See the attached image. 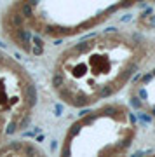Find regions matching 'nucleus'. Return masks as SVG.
Returning <instances> with one entry per match:
<instances>
[{
	"instance_id": "obj_8",
	"label": "nucleus",
	"mask_w": 155,
	"mask_h": 157,
	"mask_svg": "<svg viewBox=\"0 0 155 157\" xmlns=\"http://www.w3.org/2000/svg\"><path fill=\"white\" fill-rule=\"evenodd\" d=\"M112 93H113V86H105V87H101L98 91V96L99 98H106V96H110Z\"/></svg>"
},
{
	"instance_id": "obj_9",
	"label": "nucleus",
	"mask_w": 155,
	"mask_h": 157,
	"mask_svg": "<svg viewBox=\"0 0 155 157\" xmlns=\"http://www.w3.org/2000/svg\"><path fill=\"white\" fill-rule=\"evenodd\" d=\"M80 129H82V124H80V122H75V124H72L70 131H68V135L70 136H77L79 133H80Z\"/></svg>"
},
{
	"instance_id": "obj_7",
	"label": "nucleus",
	"mask_w": 155,
	"mask_h": 157,
	"mask_svg": "<svg viewBox=\"0 0 155 157\" xmlns=\"http://www.w3.org/2000/svg\"><path fill=\"white\" fill-rule=\"evenodd\" d=\"M87 101H89V100H87V96H85V94H79L77 98H73V100H72V103H70V105H75V106H84V105H87Z\"/></svg>"
},
{
	"instance_id": "obj_32",
	"label": "nucleus",
	"mask_w": 155,
	"mask_h": 157,
	"mask_svg": "<svg viewBox=\"0 0 155 157\" xmlns=\"http://www.w3.org/2000/svg\"><path fill=\"white\" fill-rule=\"evenodd\" d=\"M129 119H131V122H136V117L133 114H129Z\"/></svg>"
},
{
	"instance_id": "obj_1",
	"label": "nucleus",
	"mask_w": 155,
	"mask_h": 157,
	"mask_svg": "<svg viewBox=\"0 0 155 157\" xmlns=\"http://www.w3.org/2000/svg\"><path fill=\"white\" fill-rule=\"evenodd\" d=\"M14 37L23 44V49L24 51H30V40H31V37H33L30 31L24 30V28H18V30L14 31Z\"/></svg>"
},
{
	"instance_id": "obj_33",
	"label": "nucleus",
	"mask_w": 155,
	"mask_h": 157,
	"mask_svg": "<svg viewBox=\"0 0 155 157\" xmlns=\"http://www.w3.org/2000/svg\"><path fill=\"white\" fill-rule=\"evenodd\" d=\"M51 150H56V141H51Z\"/></svg>"
},
{
	"instance_id": "obj_12",
	"label": "nucleus",
	"mask_w": 155,
	"mask_h": 157,
	"mask_svg": "<svg viewBox=\"0 0 155 157\" xmlns=\"http://www.w3.org/2000/svg\"><path fill=\"white\" fill-rule=\"evenodd\" d=\"M12 23H14L18 28H21V26H23V23H24V18H23L21 14H14V16H12Z\"/></svg>"
},
{
	"instance_id": "obj_30",
	"label": "nucleus",
	"mask_w": 155,
	"mask_h": 157,
	"mask_svg": "<svg viewBox=\"0 0 155 157\" xmlns=\"http://www.w3.org/2000/svg\"><path fill=\"white\" fill-rule=\"evenodd\" d=\"M54 44H56V45H59V44H63V39H56V40H54Z\"/></svg>"
},
{
	"instance_id": "obj_19",
	"label": "nucleus",
	"mask_w": 155,
	"mask_h": 157,
	"mask_svg": "<svg viewBox=\"0 0 155 157\" xmlns=\"http://www.w3.org/2000/svg\"><path fill=\"white\" fill-rule=\"evenodd\" d=\"M138 119H139L141 122H145V124H150V121H152V119H150L146 114H139V115H138Z\"/></svg>"
},
{
	"instance_id": "obj_3",
	"label": "nucleus",
	"mask_w": 155,
	"mask_h": 157,
	"mask_svg": "<svg viewBox=\"0 0 155 157\" xmlns=\"http://www.w3.org/2000/svg\"><path fill=\"white\" fill-rule=\"evenodd\" d=\"M94 44L93 42H80V44H77L75 47H73V52L75 54H82V52H87L91 47H93Z\"/></svg>"
},
{
	"instance_id": "obj_17",
	"label": "nucleus",
	"mask_w": 155,
	"mask_h": 157,
	"mask_svg": "<svg viewBox=\"0 0 155 157\" xmlns=\"http://www.w3.org/2000/svg\"><path fill=\"white\" fill-rule=\"evenodd\" d=\"M31 39H33V42H35V47H40V49H44V44H42V39L39 37V35H33Z\"/></svg>"
},
{
	"instance_id": "obj_21",
	"label": "nucleus",
	"mask_w": 155,
	"mask_h": 157,
	"mask_svg": "<svg viewBox=\"0 0 155 157\" xmlns=\"http://www.w3.org/2000/svg\"><path fill=\"white\" fill-rule=\"evenodd\" d=\"M9 148H12V150H21V148H23V145H21L19 141H10Z\"/></svg>"
},
{
	"instance_id": "obj_6",
	"label": "nucleus",
	"mask_w": 155,
	"mask_h": 157,
	"mask_svg": "<svg viewBox=\"0 0 155 157\" xmlns=\"http://www.w3.org/2000/svg\"><path fill=\"white\" fill-rule=\"evenodd\" d=\"M52 86L56 89H61L63 86H65V77H63L61 73H54L52 75Z\"/></svg>"
},
{
	"instance_id": "obj_23",
	"label": "nucleus",
	"mask_w": 155,
	"mask_h": 157,
	"mask_svg": "<svg viewBox=\"0 0 155 157\" xmlns=\"http://www.w3.org/2000/svg\"><path fill=\"white\" fill-rule=\"evenodd\" d=\"M152 77H154L152 73H146V75H143V77H141V82H143V84L150 82V80H152Z\"/></svg>"
},
{
	"instance_id": "obj_25",
	"label": "nucleus",
	"mask_w": 155,
	"mask_h": 157,
	"mask_svg": "<svg viewBox=\"0 0 155 157\" xmlns=\"http://www.w3.org/2000/svg\"><path fill=\"white\" fill-rule=\"evenodd\" d=\"M139 96H141L143 100H146V96H148V94H146V89H143V87H141V89H139Z\"/></svg>"
},
{
	"instance_id": "obj_28",
	"label": "nucleus",
	"mask_w": 155,
	"mask_h": 157,
	"mask_svg": "<svg viewBox=\"0 0 155 157\" xmlns=\"http://www.w3.org/2000/svg\"><path fill=\"white\" fill-rule=\"evenodd\" d=\"M44 138H45V135H39L37 136V141H44Z\"/></svg>"
},
{
	"instance_id": "obj_16",
	"label": "nucleus",
	"mask_w": 155,
	"mask_h": 157,
	"mask_svg": "<svg viewBox=\"0 0 155 157\" xmlns=\"http://www.w3.org/2000/svg\"><path fill=\"white\" fill-rule=\"evenodd\" d=\"M54 115H56V117L63 115V105L61 103H56V105H54Z\"/></svg>"
},
{
	"instance_id": "obj_35",
	"label": "nucleus",
	"mask_w": 155,
	"mask_h": 157,
	"mask_svg": "<svg viewBox=\"0 0 155 157\" xmlns=\"http://www.w3.org/2000/svg\"><path fill=\"white\" fill-rule=\"evenodd\" d=\"M0 47H5V44H2V42H0Z\"/></svg>"
},
{
	"instance_id": "obj_13",
	"label": "nucleus",
	"mask_w": 155,
	"mask_h": 157,
	"mask_svg": "<svg viewBox=\"0 0 155 157\" xmlns=\"http://www.w3.org/2000/svg\"><path fill=\"white\" fill-rule=\"evenodd\" d=\"M23 150H24V154H26V156H30V157H33V156H37V154H39V152H37V148H35L33 145H26Z\"/></svg>"
},
{
	"instance_id": "obj_24",
	"label": "nucleus",
	"mask_w": 155,
	"mask_h": 157,
	"mask_svg": "<svg viewBox=\"0 0 155 157\" xmlns=\"http://www.w3.org/2000/svg\"><path fill=\"white\" fill-rule=\"evenodd\" d=\"M31 52H33L35 56H40L42 52H44V49H40V47H33V49H31Z\"/></svg>"
},
{
	"instance_id": "obj_34",
	"label": "nucleus",
	"mask_w": 155,
	"mask_h": 157,
	"mask_svg": "<svg viewBox=\"0 0 155 157\" xmlns=\"http://www.w3.org/2000/svg\"><path fill=\"white\" fill-rule=\"evenodd\" d=\"M152 115H155V106H154V108H152Z\"/></svg>"
},
{
	"instance_id": "obj_36",
	"label": "nucleus",
	"mask_w": 155,
	"mask_h": 157,
	"mask_svg": "<svg viewBox=\"0 0 155 157\" xmlns=\"http://www.w3.org/2000/svg\"><path fill=\"white\" fill-rule=\"evenodd\" d=\"M152 75H155V70H154V72H152Z\"/></svg>"
},
{
	"instance_id": "obj_14",
	"label": "nucleus",
	"mask_w": 155,
	"mask_h": 157,
	"mask_svg": "<svg viewBox=\"0 0 155 157\" xmlns=\"http://www.w3.org/2000/svg\"><path fill=\"white\" fill-rule=\"evenodd\" d=\"M30 122H31V115H30V114H26V115H24V119L21 121L19 127H21V129H24V127H26V126L30 124Z\"/></svg>"
},
{
	"instance_id": "obj_20",
	"label": "nucleus",
	"mask_w": 155,
	"mask_h": 157,
	"mask_svg": "<svg viewBox=\"0 0 155 157\" xmlns=\"http://www.w3.org/2000/svg\"><path fill=\"white\" fill-rule=\"evenodd\" d=\"M70 145H65L63 147V150H61V157H70Z\"/></svg>"
},
{
	"instance_id": "obj_18",
	"label": "nucleus",
	"mask_w": 155,
	"mask_h": 157,
	"mask_svg": "<svg viewBox=\"0 0 155 157\" xmlns=\"http://www.w3.org/2000/svg\"><path fill=\"white\" fill-rule=\"evenodd\" d=\"M96 117H98V114H91V115H87V117L84 119V122H85V124H93Z\"/></svg>"
},
{
	"instance_id": "obj_2",
	"label": "nucleus",
	"mask_w": 155,
	"mask_h": 157,
	"mask_svg": "<svg viewBox=\"0 0 155 157\" xmlns=\"http://www.w3.org/2000/svg\"><path fill=\"white\" fill-rule=\"evenodd\" d=\"M26 98H28V106H35L37 103V89H35V86L33 84H28V87H26Z\"/></svg>"
},
{
	"instance_id": "obj_15",
	"label": "nucleus",
	"mask_w": 155,
	"mask_h": 157,
	"mask_svg": "<svg viewBox=\"0 0 155 157\" xmlns=\"http://www.w3.org/2000/svg\"><path fill=\"white\" fill-rule=\"evenodd\" d=\"M91 114H93V112H91L89 108H80V110H79V117H80V119H85L87 115H91Z\"/></svg>"
},
{
	"instance_id": "obj_22",
	"label": "nucleus",
	"mask_w": 155,
	"mask_h": 157,
	"mask_svg": "<svg viewBox=\"0 0 155 157\" xmlns=\"http://www.w3.org/2000/svg\"><path fill=\"white\" fill-rule=\"evenodd\" d=\"M131 105H133L134 108H141V101H139V98H131Z\"/></svg>"
},
{
	"instance_id": "obj_4",
	"label": "nucleus",
	"mask_w": 155,
	"mask_h": 157,
	"mask_svg": "<svg viewBox=\"0 0 155 157\" xmlns=\"http://www.w3.org/2000/svg\"><path fill=\"white\" fill-rule=\"evenodd\" d=\"M136 70H138V65H136V63H133V65H131L127 70H124V72L120 73V80H129V79L133 77V73H134Z\"/></svg>"
},
{
	"instance_id": "obj_5",
	"label": "nucleus",
	"mask_w": 155,
	"mask_h": 157,
	"mask_svg": "<svg viewBox=\"0 0 155 157\" xmlns=\"http://www.w3.org/2000/svg\"><path fill=\"white\" fill-rule=\"evenodd\" d=\"M31 12H33V4H31V2H24V4L21 5V16H23V18H30Z\"/></svg>"
},
{
	"instance_id": "obj_27",
	"label": "nucleus",
	"mask_w": 155,
	"mask_h": 157,
	"mask_svg": "<svg viewBox=\"0 0 155 157\" xmlns=\"http://www.w3.org/2000/svg\"><path fill=\"white\" fill-rule=\"evenodd\" d=\"M103 112H105V114H108V112H113V106H105Z\"/></svg>"
},
{
	"instance_id": "obj_26",
	"label": "nucleus",
	"mask_w": 155,
	"mask_h": 157,
	"mask_svg": "<svg viewBox=\"0 0 155 157\" xmlns=\"http://www.w3.org/2000/svg\"><path fill=\"white\" fill-rule=\"evenodd\" d=\"M112 31H117V28H115V26H108V28L105 30V33H112Z\"/></svg>"
},
{
	"instance_id": "obj_10",
	"label": "nucleus",
	"mask_w": 155,
	"mask_h": 157,
	"mask_svg": "<svg viewBox=\"0 0 155 157\" xmlns=\"http://www.w3.org/2000/svg\"><path fill=\"white\" fill-rule=\"evenodd\" d=\"M18 127H19V124H18L16 121H12V122H9V124H7V129H5V135H14Z\"/></svg>"
},
{
	"instance_id": "obj_31",
	"label": "nucleus",
	"mask_w": 155,
	"mask_h": 157,
	"mask_svg": "<svg viewBox=\"0 0 155 157\" xmlns=\"http://www.w3.org/2000/svg\"><path fill=\"white\" fill-rule=\"evenodd\" d=\"M150 25H152V26H155V16H152V18H150Z\"/></svg>"
},
{
	"instance_id": "obj_11",
	"label": "nucleus",
	"mask_w": 155,
	"mask_h": 157,
	"mask_svg": "<svg viewBox=\"0 0 155 157\" xmlns=\"http://www.w3.org/2000/svg\"><path fill=\"white\" fill-rule=\"evenodd\" d=\"M59 96H61L63 100H66L68 103H72V100H73V98H72V93H70V91H66V89H63V87L59 89Z\"/></svg>"
},
{
	"instance_id": "obj_29",
	"label": "nucleus",
	"mask_w": 155,
	"mask_h": 157,
	"mask_svg": "<svg viewBox=\"0 0 155 157\" xmlns=\"http://www.w3.org/2000/svg\"><path fill=\"white\" fill-rule=\"evenodd\" d=\"M122 21H124V23H125V21H131V14H127V16H124V18H122Z\"/></svg>"
}]
</instances>
